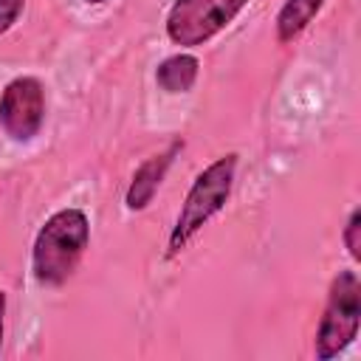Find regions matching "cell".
Instances as JSON below:
<instances>
[{"label":"cell","instance_id":"obj_1","mask_svg":"<svg viewBox=\"0 0 361 361\" xmlns=\"http://www.w3.org/2000/svg\"><path fill=\"white\" fill-rule=\"evenodd\" d=\"M90 245V220L82 209L54 212L37 231L31 245V274L42 288L65 285L79 268Z\"/></svg>","mask_w":361,"mask_h":361},{"label":"cell","instance_id":"obj_2","mask_svg":"<svg viewBox=\"0 0 361 361\" xmlns=\"http://www.w3.org/2000/svg\"><path fill=\"white\" fill-rule=\"evenodd\" d=\"M234 178H237V152H226L220 158H214L189 186L180 212L175 217V226L169 231L166 240V257H178L192 240L195 234L226 209L231 189H234Z\"/></svg>","mask_w":361,"mask_h":361},{"label":"cell","instance_id":"obj_3","mask_svg":"<svg viewBox=\"0 0 361 361\" xmlns=\"http://www.w3.org/2000/svg\"><path fill=\"white\" fill-rule=\"evenodd\" d=\"M361 327V279L355 271H338L330 282L327 302L316 327L313 353L319 361H330L344 353Z\"/></svg>","mask_w":361,"mask_h":361},{"label":"cell","instance_id":"obj_4","mask_svg":"<svg viewBox=\"0 0 361 361\" xmlns=\"http://www.w3.org/2000/svg\"><path fill=\"white\" fill-rule=\"evenodd\" d=\"M251 0H175L166 11V37L180 48H200L223 34Z\"/></svg>","mask_w":361,"mask_h":361},{"label":"cell","instance_id":"obj_5","mask_svg":"<svg viewBox=\"0 0 361 361\" xmlns=\"http://www.w3.org/2000/svg\"><path fill=\"white\" fill-rule=\"evenodd\" d=\"M45 124V85L37 76H14L0 93V127L11 141H31Z\"/></svg>","mask_w":361,"mask_h":361},{"label":"cell","instance_id":"obj_6","mask_svg":"<svg viewBox=\"0 0 361 361\" xmlns=\"http://www.w3.org/2000/svg\"><path fill=\"white\" fill-rule=\"evenodd\" d=\"M180 149H183V141L175 138V141H169V147L164 152H155L138 164V169L130 178V186L124 192L127 212H144L152 203V197L158 195V189H161V183H164V178H166V172H169V166Z\"/></svg>","mask_w":361,"mask_h":361},{"label":"cell","instance_id":"obj_7","mask_svg":"<svg viewBox=\"0 0 361 361\" xmlns=\"http://www.w3.org/2000/svg\"><path fill=\"white\" fill-rule=\"evenodd\" d=\"M197 73H200V62L195 54H172L166 56L164 62H158L155 68V85L164 90V93H189L197 82Z\"/></svg>","mask_w":361,"mask_h":361},{"label":"cell","instance_id":"obj_8","mask_svg":"<svg viewBox=\"0 0 361 361\" xmlns=\"http://www.w3.org/2000/svg\"><path fill=\"white\" fill-rule=\"evenodd\" d=\"M322 6H324V0H285L282 8L276 11V20H274L276 42L279 45L293 42L316 20V14L322 11Z\"/></svg>","mask_w":361,"mask_h":361},{"label":"cell","instance_id":"obj_9","mask_svg":"<svg viewBox=\"0 0 361 361\" xmlns=\"http://www.w3.org/2000/svg\"><path fill=\"white\" fill-rule=\"evenodd\" d=\"M341 243L347 248V254L353 257V262L361 259V209H353L347 217V226L341 231Z\"/></svg>","mask_w":361,"mask_h":361},{"label":"cell","instance_id":"obj_10","mask_svg":"<svg viewBox=\"0 0 361 361\" xmlns=\"http://www.w3.org/2000/svg\"><path fill=\"white\" fill-rule=\"evenodd\" d=\"M23 8H25V0H0V37L20 23Z\"/></svg>","mask_w":361,"mask_h":361},{"label":"cell","instance_id":"obj_11","mask_svg":"<svg viewBox=\"0 0 361 361\" xmlns=\"http://www.w3.org/2000/svg\"><path fill=\"white\" fill-rule=\"evenodd\" d=\"M3 330H6V293L0 290V344H3Z\"/></svg>","mask_w":361,"mask_h":361},{"label":"cell","instance_id":"obj_12","mask_svg":"<svg viewBox=\"0 0 361 361\" xmlns=\"http://www.w3.org/2000/svg\"><path fill=\"white\" fill-rule=\"evenodd\" d=\"M87 6H104V3H110V0H85Z\"/></svg>","mask_w":361,"mask_h":361}]
</instances>
